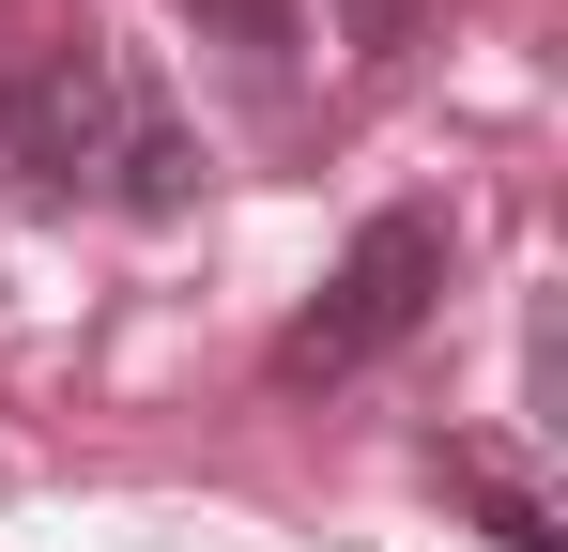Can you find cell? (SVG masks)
<instances>
[{"label":"cell","mask_w":568,"mask_h":552,"mask_svg":"<svg viewBox=\"0 0 568 552\" xmlns=\"http://www.w3.org/2000/svg\"><path fill=\"white\" fill-rule=\"evenodd\" d=\"M430 476H446V491H462V507H476V522H491V538H507V552H568V538H554V507H538V491H523L507 460H476V446H446V460H430Z\"/></svg>","instance_id":"obj_4"},{"label":"cell","mask_w":568,"mask_h":552,"mask_svg":"<svg viewBox=\"0 0 568 552\" xmlns=\"http://www.w3.org/2000/svg\"><path fill=\"white\" fill-rule=\"evenodd\" d=\"M108 200H123V215H185V200H200L185 108H170L154 62H123V47H108Z\"/></svg>","instance_id":"obj_3"},{"label":"cell","mask_w":568,"mask_h":552,"mask_svg":"<svg viewBox=\"0 0 568 552\" xmlns=\"http://www.w3.org/2000/svg\"><path fill=\"white\" fill-rule=\"evenodd\" d=\"M0 154H16L31 200L108 184V47H93V31H78V47H47V78H31V92H0Z\"/></svg>","instance_id":"obj_2"},{"label":"cell","mask_w":568,"mask_h":552,"mask_svg":"<svg viewBox=\"0 0 568 552\" xmlns=\"http://www.w3.org/2000/svg\"><path fill=\"white\" fill-rule=\"evenodd\" d=\"M185 31H215L231 62H292V47H307V16H292V0H185Z\"/></svg>","instance_id":"obj_5"},{"label":"cell","mask_w":568,"mask_h":552,"mask_svg":"<svg viewBox=\"0 0 568 552\" xmlns=\"http://www.w3.org/2000/svg\"><path fill=\"white\" fill-rule=\"evenodd\" d=\"M338 31H354V62H399L430 31V0H338Z\"/></svg>","instance_id":"obj_6"},{"label":"cell","mask_w":568,"mask_h":552,"mask_svg":"<svg viewBox=\"0 0 568 552\" xmlns=\"http://www.w3.org/2000/svg\"><path fill=\"white\" fill-rule=\"evenodd\" d=\"M430 307H446V215H430V200H384L369 231L338 246V276L307 292V323L277 338V384H354V368H384Z\"/></svg>","instance_id":"obj_1"}]
</instances>
